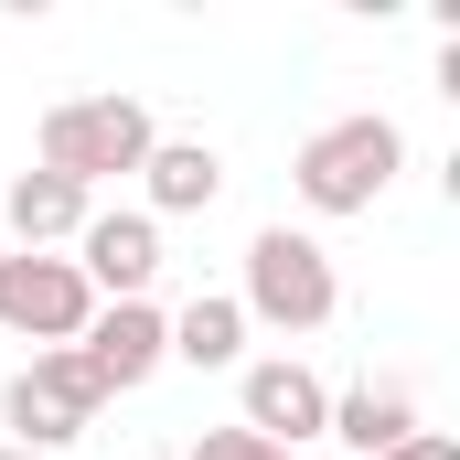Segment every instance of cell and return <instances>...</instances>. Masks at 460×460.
I'll return each instance as SVG.
<instances>
[{
  "label": "cell",
  "mask_w": 460,
  "mask_h": 460,
  "mask_svg": "<svg viewBox=\"0 0 460 460\" xmlns=\"http://www.w3.org/2000/svg\"><path fill=\"white\" fill-rule=\"evenodd\" d=\"M396 172H407V128H396V118H375V108L311 128V139H300V161H289V182H300V204H311V215H375Z\"/></svg>",
  "instance_id": "obj_1"
},
{
  "label": "cell",
  "mask_w": 460,
  "mask_h": 460,
  "mask_svg": "<svg viewBox=\"0 0 460 460\" xmlns=\"http://www.w3.org/2000/svg\"><path fill=\"white\" fill-rule=\"evenodd\" d=\"M246 322H268V332H322L332 311H343V279H332V246L300 226H257L246 235V300H235Z\"/></svg>",
  "instance_id": "obj_2"
},
{
  "label": "cell",
  "mask_w": 460,
  "mask_h": 460,
  "mask_svg": "<svg viewBox=\"0 0 460 460\" xmlns=\"http://www.w3.org/2000/svg\"><path fill=\"white\" fill-rule=\"evenodd\" d=\"M97 375L75 364V343H54V353H32L11 385H0V429H11V450H32V460H54V450H75L86 429H97Z\"/></svg>",
  "instance_id": "obj_3"
},
{
  "label": "cell",
  "mask_w": 460,
  "mask_h": 460,
  "mask_svg": "<svg viewBox=\"0 0 460 460\" xmlns=\"http://www.w3.org/2000/svg\"><path fill=\"white\" fill-rule=\"evenodd\" d=\"M150 108L139 97H65V108L43 118V172H65L75 193H97L108 172H139L150 161Z\"/></svg>",
  "instance_id": "obj_4"
},
{
  "label": "cell",
  "mask_w": 460,
  "mask_h": 460,
  "mask_svg": "<svg viewBox=\"0 0 460 460\" xmlns=\"http://www.w3.org/2000/svg\"><path fill=\"white\" fill-rule=\"evenodd\" d=\"M86 322H97V289L75 279V257H32V246L0 257V332L54 353V343H75Z\"/></svg>",
  "instance_id": "obj_5"
},
{
  "label": "cell",
  "mask_w": 460,
  "mask_h": 460,
  "mask_svg": "<svg viewBox=\"0 0 460 460\" xmlns=\"http://www.w3.org/2000/svg\"><path fill=\"white\" fill-rule=\"evenodd\" d=\"M75 364L97 375V396L150 385V375L172 364V311H150V300H97V322L75 332Z\"/></svg>",
  "instance_id": "obj_6"
},
{
  "label": "cell",
  "mask_w": 460,
  "mask_h": 460,
  "mask_svg": "<svg viewBox=\"0 0 460 460\" xmlns=\"http://www.w3.org/2000/svg\"><path fill=\"white\" fill-rule=\"evenodd\" d=\"M235 396H246V418H235V429H257L268 450H300V439H322V429H332V385H322L300 353L246 364V385H235Z\"/></svg>",
  "instance_id": "obj_7"
},
{
  "label": "cell",
  "mask_w": 460,
  "mask_h": 460,
  "mask_svg": "<svg viewBox=\"0 0 460 460\" xmlns=\"http://www.w3.org/2000/svg\"><path fill=\"white\" fill-rule=\"evenodd\" d=\"M75 279H86L97 300H150V279H161V226H150L139 204L86 215V226H75Z\"/></svg>",
  "instance_id": "obj_8"
},
{
  "label": "cell",
  "mask_w": 460,
  "mask_h": 460,
  "mask_svg": "<svg viewBox=\"0 0 460 460\" xmlns=\"http://www.w3.org/2000/svg\"><path fill=\"white\" fill-rule=\"evenodd\" d=\"M139 182H150V226H161V215H204V204L226 193V150H215V139H150Z\"/></svg>",
  "instance_id": "obj_9"
},
{
  "label": "cell",
  "mask_w": 460,
  "mask_h": 460,
  "mask_svg": "<svg viewBox=\"0 0 460 460\" xmlns=\"http://www.w3.org/2000/svg\"><path fill=\"white\" fill-rule=\"evenodd\" d=\"M97 215V193H75L65 172H22L11 182V235L32 246V257H54V246H75V226Z\"/></svg>",
  "instance_id": "obj_10"
},
{
  "label": "cell",
  "mask_w": 460,
  "mask_h": 460,
  "mask_svg": "<svg viewBox=\"0 0 460 460\" xmlns=\"http://www.w3.org/2000/svg\"><path fill=\"white\" fill-rule=\"evenodd\" d=\"M322 439H343L353 460H385L396 439H418V396L407 385H353V396H332V429Z\"/></svg>",
  "instance_id": "obj_11"
},
{
  "label": "cell",
  "mask_w": 460,
  "mask_h": 460,
  "mask_svg": "<svg viewBox=\"0 0 460 460\" xmlns=\"http://www.w3.org/2000/svg\"><path fill=\"white\" fill-rule=\"evenodd\" d=\"M172 364H193V375L246 364V311H235L226 289H204V300H182V311H172Z\"/></svg>",
  "instance_id": "obj_12"
},
{
  "label": "cell",
  "mask_w": 460,
  "mask_h": 460,
  "mask_svg": "<svg viewBox=\"0 0 460 460\" xmlns=\"http://www.w3.org/2000/svg\"><path fill=\"white\" fill-rule=\"evenodd\" d=\"M182 460H289V450H268L257 429H204V439H193Z\"/></svg>",
  "instance_id": "obj_13"
},
{
  "label": "cell",
  "mask_w": 460,
  "mask_h": 460,
  "mask_svg": "<svg viewBox=\"0 0 460 460\" xmlns=\"http://www.w3.org/2000/svg\"><path fill=\"white\" fill-rule=\"evenodd\" d=\"M385 460H460V439H450V429H418V439H396Z\"/></svg>",
  "instance_id": "obj_14"
},
{
  "label": "cell",
  "mask_w": 460,
  "mask_h": 460,
  "mask_svg": "<svg viewBox=\"0 0 460 460\" xmlns=\"http://www.w3.org/2000/svg\"><path fill=\"white\" fill-rule=\"evenodd\" d=\"M0 460H32V450H0Z\"/></svg>",
  "instance_id": "obj_15"
}]
</instances>
